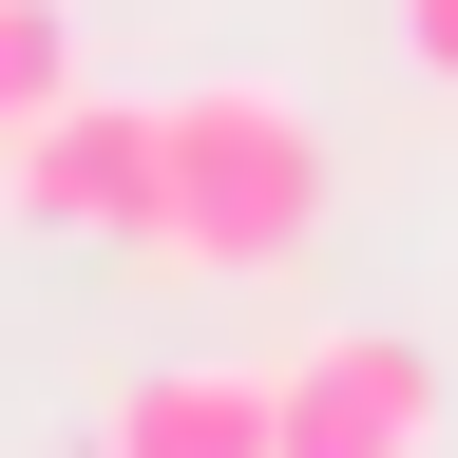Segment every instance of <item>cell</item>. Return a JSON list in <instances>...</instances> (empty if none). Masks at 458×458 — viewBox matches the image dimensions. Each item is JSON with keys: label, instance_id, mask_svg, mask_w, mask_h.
Instances as JSON below:
<instances>
[{"label": "cell", "instance_id": "cell-3", "mask_svg": "<svg viewBox=\"0 0 458 458\" xmlns=\"http://www.w3.org/2000/svg\"><path fill=\"white\" fill-rule=\"evenodd\" d=\"M420 439H439V363L401 325H344L286 363V458H420Z\"/></svg>", "mask_w": 458, "mask_h": 458}, {"label": "cell", "instance_id": "cell-5", "mask_svg": "<svg viewBox=\"0 0 458 458\" xmlns=\"http://www.w3.org/2000/svg\"><path fill=\"white\" fill-rule=\"evenodd\" d=\"M77 96V0H0V134Z\"/></svg>", "mask_w": 458, "mask_h": 458}, {"label": "cell", "instance_id": "cell-1", "mask_svg": "<svg viewBox=\"0 0 458 458\" xmlns=\"http://www.w3.org/2000/svg\"><path fill=\"white\" fill-rule=\"evenodd\" d=\"M325 229V134H306V96H267V77H191L172 96V210H153V249L172 267H286Z\"/></svg>", "mask_w": 458, "mask_h": 458}, {"label": "cell", "instance_id": "cell-6", "mask_svg": "<svg viewBox=\"0 0 458 458\" xmlns=\"http://www.w3.org/2000/svg\"><path fill=\"white\" fill-rule=\"evenodd\" d=\"M401 57H420V77L458 96V0H401Z\"/></svg>", "mask_w": 458, "mask_h": 458}, {"label": "cell", "instance_id": "cell-2", "mask_svg": "<svg viewBox=\"0 0 458 458\" xmlns=\"http://www.w3.org/2000/svg\"><path fill=\"white\" fill-rule=\"evenodd\" d=\"M0 210L153 249V210H172V96H57V114H20V134H0Z\"/></svg>", "mask_w": 458, "mask_h": 458}, {"label": "cell", "instance_id": "cell-4", "mask_svg": "<svg viewBox=\"0 0 458 458\" xmlns=\"http://www.w3.org/2000/svg\"><path fill=\"white\" fill-rule=\"evenodd\" d=\"M96 458H286V363H134L96 401Z\"/></svg>", "mask_w": 458, "mask_h": 458}]
</instances>
